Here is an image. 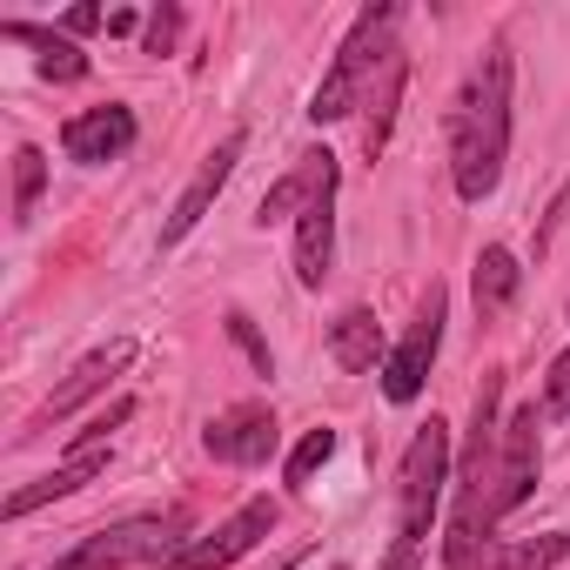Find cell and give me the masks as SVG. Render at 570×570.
I'll return each mask as SVG.
<instances>
[{
  "label": "cell",
  "mask_w": 570,
  "mask_h": 570,
  "mask_svg": "<svg viewBox=\"0 0 570 570\" xmlns=\"http://www.w3.org/2000/svg\"><path fill=\"white\" fill-rule=\"evenodd\" d=\"M48 570H115V563H108V550H101V537H81V543H75L68 557H55Z\"/></svg>",
  "instance_id": "484cf974"
},
{
  "label": "cell",
  "mask_w": 570,
  "mask_h": 570,
  "mask_svg": "<svg viewBox=\"0 0 570 570\" xmlns=\"http://www.w3.org/2000/svg\"><path fill=\"white\" fill-rule=\"evenodd\" d=\"M336 262V175L309 195V208L296 215V282L303 289H323Z\"/></svg>",
  "instance_id": "7c38bea8"
},
{
  "label": "cell",
  "mask_w": 570,
  "mask_h": 570,
  "mask_svg": "<svg viewBox=\"0 0 570 570\" xmlns=\"http://www.w3.org/2000/svg\"><path fill=\"white\" fill-rule=\"evenodd\" d=\"M175 35H181V8H155V14H148V35H141V48H148V55H168V48H175Z\"/></svg>",
  "instance_id": "d4e9b609"
},
{
  "label": "cell",
  "mask_w": 570,
  "mask_h": 570,
  "mask_svg": "<svg viewBox=\"0 0 570 570\" xmlns=\"http://www.w3.org/2000/svg\"><path fill=\"white\" fill-rule=\"evenodd\" d=\"M403 75H410V61H403V48H396V55L383 61V75L370 81V101H363V108H370V121H363V148H370V155H383V148H390L396 101H403Z\"/></svg>",
  "instance_id": "ac0fdd59"
},
{
  "label": "cell",
  "mask_w": 570,
  "mask_h": 570,
  "mask_svg": "<svg viewBox=\"0 0 570 570\" xmlns=\"http://www.w3.org/2000/svg\"><path fill=\"white\" fill-rule=\"evenodd\" d=\"M443 483H450V423L430 416V423H416V436H410V450L396 463V537H390L383 570H416L430 557Z\"/></svg>",
  "instance_id": "7a4b0ae2"
},
{
  "label": "cell",
  "mask_w": 570,
  "mask_h": 570,
  "mask_svg": "<svg viewBox=\"0 0 570 570\" xmlns=\"http://www.w3.org/2000/svg\"><path fill=\"white\" fill-rule=\"evenodd\" d=\"M517 282H523L517 255H510L503 242H490V248L476 255V275H470V289H476V316H503V309L517 303Z\"/></svg>",
  "instance_id": "e0dca14e"
},
{
  "label": "cell",
  "mask_w": 570,
  "mask_h": 570,
  "mask_svg": "<svg viewBox=\"0 0 570 570\" xmlns=\"http://www.w3.org/2000/svg\"><path fill=\"white\" fill-rule=\"evenodd\" d=\"M396 8H363L356 14V28L343 35V48H336V61H330V75H323V88H316V101H309V121H343V115H356L363 101H370V81L383 75V61L396 55Z\"/></svg>",
  "instance_id": "277c9868"
},
{
  "label": "cell",
  "mask_w": 570,
  "mask_h": 570,
  "mask_svg": "<svg viewBox=\"0 0 570 570\" xmlns=\"http://www.w3.org/2000/svg\"><path fill=\"white\" fill-rule=\"evenodd\" d=\"M128 363H135V343H128V336H115V343L88 350V356H81V363L68 370V383H61V390H55V396H48V403H41L35 416H28V430H21V436H35V430H55V423H68V416H75V410H81L88 396H101V390H108V383H115V376H121Z\"/></svg>",
  "instance_id": "30bf717a"
},
{
  "label": "cell",
  "mask_w": 570,
  "mask_h": 570,
  "mask_svg": "<svg viewBox=\"0 0 570 570\" xmlns=\"http://www.w3.org/2000/svg\"><path fill=\"white\" fill-rule=\"evenodd\" d=\"M128 416H135V396H121L115 410H101V416H95V423H88V430L75 436V450H95V443H108V436H115V430H121Z\"/></svg>",
  "instance_id": "603a6c76"
},
{
  "label": "cell",
  "mask_w": 570,
  "mask_h": 570,
  "mask_svg": "<svg viewBox=\"0 0 570 570\" xmlns=\"http://www.w3.org/2000/svg\"><path fill=\"white\" fill-rule=\"evenodd\" d=\"M330 175H336V155H330V148H309V155H296V168H289V175H282V181H275V188H268V195L255 202V228L282 222L289 208L303 215V208H309V195H316V188H323Z\"/></svg>",
  "instance_id": "5bb4252c"
},
{
  "label": "cell",
  "mask_w": 570,
  "mask_h": 570,
  "mask_svg": "<svg viewBox=\"0 0 570 570\" xmlns=\"http://www.w3.org/2000/svg\"><path fill=\"white\" fill-rule=\"evenodd\" d=\"M101 470H108V443H95V450H68L48 476H35L28 490L8 497V517H28V510H41V503H55V497H75V490H88Z\"/></svg>",
  "instance_id": "4fadbf2b"
},
{
  "label": "cell",
  "mask_w": 570,
  "mask_h": 570,
  "mask_svg": "<svg viewBox=\"0 0 570 570\" xmlns=\"http://www.w3.org/2000/svg\"><path fill=\"white\" fill-rule=\"evenodd\" d=\"M268 530H275V503H268V497H248L222 530L188 537V543H181L168 563H155V570H228V563H235V557H248Z\"/></svg>",
  "instance_id": "52a82bcc"
},
{
  "label": "cell",
  "mask_w": 570,
  "mask_h": 570,
  "mask_svg": "<svg viewBox=\"0 0 570 570\" xmlns=\"http://www.w3.org/2000/svg\"><path fill=\"white\" fill-rule=\"evenodd\" d=\"M41 188H48V155L28 141V148H14V228H28V222H35Z\"/></svg>",
  "instance_id": "ffe728a7"
},
{
  "label": "cell",
  "mask_w": 570,
  "mask_h": 570,
  "mask_svg": "<svg viewBox=\"0 0 570 570\" xmlns=\"http://www.w3.org/2000/svg\"><path fill=\"white\" fill-rule=\"evenodd\" d=\"M537 470H543L537 410H517V416L497 430V463H490V517H497V523H503L530 490H537Z\"/></svg>",
  "instance_id": "8992f818"
},
{
  "label": "cell",
  "mask_w": 570,
  "mask_h": 570,
  "mask_svg": "<svg viewBox=\"0 0 570 570\" xmlns=\"http://www.w3.org/2000/svg\"><path fill=\"white\" fill-rule=\"evenodd\" d=\"M202 443H208V456H215V463L255 470V463H268V456H275L282 423H275V410H268V403H228L222 416H208Z\"/></svg>",
  "instance_id": "9c48e42d"
},
{
  "label": "cell",
  "mask_w": 570,
  "mask_h": 570,
  "mask_svg": "<svg viewBox=\"0 0 570 570\" xmlns=\"http://www.w3.org/2000/svg\"><path fill=\"white\" fill-rule=\"evenodd\" d=\"M330 356H336L350 376H370V370L383 363V330H376V316H370V309H343L336 330H330Z\"/></svg>",
  "instance_id": "2e32d148"
},
{
  "label": "cell",
  "mask_w": 570,
  "mask_h": 570,
  "mask_svg": "<svg viewBox=\"0 0 570 570\" xmlns=\"http://www.w3.org/2000/svg\"><path fill=\"white\" fill-rule=\"evenodd\" d=\"M497 403H503V376H483L476 390V410H470V443H463V463H456V523H450V570H470L497 537V517H490V463H497Z\"/></svg>",
  "instance_id": "3957f363"
},
{
  "label": "cell",
  "mask_w": 570,
  "mask_h": 570,
  "mask_svg": "<svg viewBox=\"0 0 570 570\" xmlns=\"http://www.w3.org/2000/svg\"><path fill=\"white\" fill-rule=\"evenodd\" d=\"M503 161H510V48L490 41L476 55V68L463 75L456 108H450V181H456V195L463 202L497 195Z\"/></svg>",
  "instance_id": "6da1fadb"
},
{
  "label": "cell",
  "mask_w": 570,
  "mask_h": 570,
  "mask_svg": "<svg viewBox=\"0 0 570 570\" xmlns=\"http://www.w3.org/2000/svg\"><path fill=\"white\" fill-rule=\"evenodd\" d=\"M135 108H121V101H101V108H81V115H68V128H61V155L68 161H81V168H108V161H121L128 148H135Z\"/></svg>",
  "instance_id": "8fae6325"
},
{
  "label": "cell",
  "mask_w": 570,
  "mask_h": 570,
  "mask_svg": "<svg viewBox=\"0 0 570 570\" xmlns=\"http://www.w3.org/2000/svg\"><path fill=\"white\" fill-rule=\"evenodd\" d=\"M543 416H570V350L550 363V376H543Z\"/></svg>",
  "instance_id": "cb8c5ba5"
},
{
  "label": "cell",
  "mask_w": 570,
  "mask_h": 570,
  "mask_svg": "<svg viewBox=\"0 0 570 570\" xmlns=\"http://www.w3.org/2000/svg\"><path fill=\"white\" fill-rule=\"evenodd\" d=\"M0 35H8V41H28V48H41V61H35V68H41V81H61V88H68V81H88V75H95V61H88L68 35H55V28L0 21Z\"/></svg>",
  "instance_id": "9a60e30c"
},
{
  "label": "cell",
  "mask_w": 570,
  "mask_h": 570,
  "mask_svg": "<svg viewBox=\"0 0 570 570\" xmlns=\"http://www.w3.org/2000/svg\"><path fill=\"white\" fill-rule=\"evenodd\" d=\"M563 550H570V537H563V530H550V537H537V543H510V550H497V543H490L470 570H550Z\"/></svg>",
  "instance_id": "d6986e66"
},
{
  "label": "cell",
  "mask_w": 570,
  "mask_h": 570,
  "mask_svg": "<svg viewBox=\"0 0 570 570\" xmlns=\"http://www.w3.org/2000/svg\"><path fill=\"white\" fill-rule=\"evenodd\" d=\"M228 336H235V343H242V350H248V363H255V370H262V376H275V356H268V343H262V336H255V323H248V316H242V309H228Z\"/></svg>",
  "instance_id": "7402d4cb"
},
{
  "label": "cell",
  "mask_w": 570,
  "mask_h": 570,
  "mask_svg": "<svg viewBox=\"0 0 570 570\" xmlns=\"http://www.w3.org/2000/svg\"><path fill=\"white\" fill-rule=\"evenodd\" d=\"M330 456H336V430H309V436L289 450V463H282V483H289V490H303V483H309V476H316Z\"/></svg>",
  "instance_id": "44dd1931"
},
{
  "label": "cell",
  "mask_w": 570,
  "mask_h": 570,
  "mask_svg": "<svg viewBox=\"0 0 570 570\" xmlns=\"http://www.w3.org/2000/svg\"><path fill=\"white\" fill-rule=\"evenodd\" d=\"M443 309H450L443 282H430V296H423L416 323L403 330V343H396L390 363H383V396H390V403H416V396H423L430 363H436V350H443Z\"/></svg>",
  "instance_id": "5b68a950"
},
{
  "label": "cell",
  "mask_w": 570,
  "mask_h": 570,
  "mask_svg": "<svg viewBox=\"0 0 570 570\" xmlns=\"http://www.w3.org/2000/svg\"><path fill=\"white\" fill-rule=\"evenodd\" d=\"M95 28H108L101 8H68V14H61V35H68V41H75V35H95Z\"/></svg>",
  "instance_id": "4316f807"
},
{
  "label": "cell",
  "mask_w": 570,
  "mask_h": 570,
  "mask_svg": "<svg viewBox=\"0 0 570 570\" xmlns=\"http://www.w3.org/2000/svg\"><path fill=\"white\" fill-rule=\"evenodd\" d=\"M242 148H248V135L235 128V135H222V141H215V148L202 155L195 181L181 188V202H175V208H168V222H161V255H168V248H181V242H188V235L202 228V215H208V208H215V195L228 188V175H235Z\"/></svg>",
  "instance_id": "ba28073f"
}]
</instances>
